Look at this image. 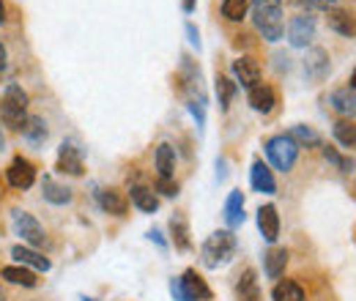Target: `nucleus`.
I'll return each instance as SVG.
<instances>
[{"label": "nucleus", "instance_id": "nucleus-8", "mask_svg": "<svg viewBox=\"0 0 356 301\" xmlns=\"http://www.w3.org/2000/svg\"><path fill=\"white\" fill-rule=\"evenodd\" d=\"M6 178H8V184H11L14 189H31L33 181H36V165H33L31 159H25V156H17V159L8 165Z\"/></svg>", "mask_w": 356, "mask_h": 301}, {"label": "nucleus", "instance_id": "nucleus-27", "mask_svg": "<svg viewBox=\"0 0 356 301\" xmlns=\"http://www.w3.org/2000/svg\"><path fill=\"white\" fill-rule=\"evenodd\" d=\"M271 301H305V291H302L299 282H293V279H282V282L274 285Z\"/></svg>", "mask_w": 356, "mask_h": 301}, {"label": "nucleus", "instance_id": "nucleus-29", "mask_svg": "<svg viewBox=\"0 0 356 301\" xmlns=\"http://www.w3.org/2000/svg\"><path fill=\"white\" fill-rule=\"evenodd\" d=\"M288 137H291L299 148H315V145H321V134L312 131L310 127H293V129L288 131Z\"/></svg>", "mask_w": 356, "mask_h": 301}, {"label": "nucleus", "instance_id": "nucleus-33", "mask_svg": "<svg viewBox=\"0 0 356 301\" xmlns=\"http://www.w3.org/2000/svg\"><path fill=\"white\" fill-rule=\"evenodd\" d=\"M236 90H238V86L230 83L225 74L217 77V96H220V107H222V110H227V104H230V99L236 96Z\"/></svg>", "mask_w": 356, "mask_h": 301}, {"label": "nucleus", "instance_id": "nucleus-5", "mask_svg": "<svg viewBox=\"0 0 356 301\" xmlns=\"http://www.w3.org/2000/svg\"><path fill=\"white\" fill-rule=\"evenodd\" d=\"M266 156L268 162L274 165V170L288 172L293 170L296 159H299V145L288 137V134H277L266 143Z\"/></svg>", "mask_w": 356, "mask_h": 301}, {"label": "nucleus", "instance_id": "nucleus-20", "mask_svg": "<svg viewBox=\"0 0 356 301\" xmlns=\"http://www.w3.org/2000/svg\"><path fill=\"white\" fill-rule=\"evenodd\" d=\"M225 222H227V227L244 225V195H241V189H233L227 195V200H225Z\"/></svg>", "mask_w": 356, "mask_h": 301}, {"label": "nucleus", "instance_id": "nucleus-30", "mask_svg": "<svg viewBox=\"0 0 356 301\" xmlns=\"http://www.w3.org/2000/svg\"><path fill=\"white\" fill-rule=\"evenodd\" d=\"M332 134H334V140L343 148H356V124H351V121H337Z\"/></svg>", "mask_w": 356, "mask_h": 301}, {"label": "nucleus", "instance_id": "nucleus-23", "mask_svg": "<svg viewBox=\"0 0 356 301\" xmlns=\"http://www.w3.org/2000/svg\"><path fill=\"white\" fill-rule=\"evenodd\" d=\"M274 104H277V96H274V90L268 86H255L250 90V107L255 110V113H271L274 110Z\"/></svg>", "mask_w": 356, "mask_h": 301}, {"label": "nucleus", "instance_id": "nucleus-42", "mask_svg": "<svg viewBox=\"0 0 356 301\" xmlns=\"http://www.w3.org/2000/svg\"><path fill=\"white\" fill-rule=\"evenodd\" d=\"M6 22V6H3V0H0V25Z\"/></svg>", "mask_w": 356, "mask_h": 301}, {"label": "nucleus", "instance_id": "nucleus-2", "mask_svg": "<svg viewBox=\"0 0 356 301\" xmlns=\"http://www.w3.org/2000/svg\"><path fill=\"white\" fill-rule=\"evenodd\" d=\"M236 255V236L230 230H217L211 233L203 247H200V260L206 268H220V266H227Z\"/></svg>", "mask_w": 356, "mask_h": 301}, {"label": "nucleus", "instance_id": "nucleus-6", "mask_svg": "<svg viewBox=\"0 0 356 301\" xmlns=\"http://www.w3.org/2000/svg\"><path fill=\"white\" fill-rule=\"evenodd\" d=\"M11 227H14V233L22 238V241H28L31 247H42L44 244V227L39 225V219L33 214H28V211H22V209H14L11 211Z\"/></svg>", "mask_w": 356, "mask_h": 301}, {"label": "nucleus", "instance_id": "nucleus-41", "mask_svg": "<svg viewBox=\"0 0 356 301\" xmlns=\"http://www.w3.org/2000/svg\"><path fill=\"white\" fill-rule=\"evenodd\" d=\"M181 6H184V11H186V14H192V11H195V0H181Z\"/></svg>", "mask_w": 356, "mask_h": 301}, {"label": "nucleus", "instance_id": "nucleus-3", "mask_svg": "<svg viewBox=\"0 0 356 301\" xmlns=\"http://www.w3.org/2000/svg\"><path fill=\"white\" fill-rule=\"evenodd\" d=\"M25 110H28V93L17 83H11V86L6 88V93H3V101H0V121L8 129L22 131L25 124H28V118H31Z\"/></svg>", "mask_w": 356, "mask_h": 301}, {"label": "nucleus", "instance_id": "nucleus-14", "mask_svg": "<svg viewBox=\"0 0 356 301\" xmlns=\"http://www.w3.org/2000/svg\"><path fill=\"white\" fill-rule=\"evenodd\" d=\"M250 184H252V189H255V192H261V195H274V192H277L274 175H271V170H268V165H264L261 159H258V162H252Z\"/></svg>", "mask_w": 356, "mask_h": 301}, {"label": "nucleus", "instance_id": "nucleus-19", "mask_svg": "<svg viewBox=\"0 0 356 301\" xmlns=\"http://www.w3.org/2000/svg\"><path fill=\"white\" fill-rule=\"evenodd\" d=\"M285 266H288V250L282 247H271L264 255V271L268 279H280L285 274Z\"/></svg>", "mask_w": 356, "mask_h": 301}, {"label": "nucleus", "instance_id": "nucleus-31", "mask_svg": "<svg viewBox=\"0 0 356 301\" xmlns=\"http://www.w3.org/2000/svg\"><path fill=\"white\" fill-rule=\"evenodd\" d=\"M250 8V0H225L222 3V17L227 22H241L244 14Z\"/></svg>", "mask_w": 356, "mask_h": 301}, {"label": "nucleus", "instance_id": "nucleus-21", "mask_svg": "<svg viewBox=\"0 0 356 301\" xmlns=\"http://www.w3.org/2000/svg\"><path fill=\"white\" fill-rule=\"evenodd\" d=\"M154 162H156L159 178H173V170H176V148L170 143H159Z\"/></svg>", "mask_w": 356, "mask_h": 301}, {"label": "nucleus", "instance_id": "nucleus-15", "mask_svg": "<svg viewBox=\"0 0 356 301\" xmlns=\"http://www.w3.org/2000/svg\"><path fill=\"white\" fill-rule=\"evenodd\" d=\"M11 258H17L19 266H28V268H36V271H49V268H52V263H49L42 252H36L33 247H22V244H17V247L11 250Z\"/></svg>", "mask_w": 356, "mask_h": 301}, {"label": "nucleus", "instance_id": "nucleus-4", "mask_svg": "<svg viewBox=\"0 0 356 301\" xmlns=\"http://www.w3.org/2000/svg\"><path fill=\"white\" fill-rule=\"evenodd\" d=\"M170 293L176 301H211V288L195 268H186L170 282Z\"/></svg>", "mask_w": 356, "mask_h": 301}, {"label": "nucleus", "instance_id": "nucleus-17", "mask_svg": "<svg viewBox=\"0 0 356 301\" xmlns=\"http://www.w3.org/2000/svg\"><path fill=\"white\" fill-rule=\"evenodd\" d=\"M99 206L113 216H124L129 211V200H127L118 189H102V192H99Z\"/></svg>", "mask_w": 356, "mask_h": 301}, {"label": "nucleus", "instance_id": "nucleus-39", "mask_svg": "<svg viewBox=\"0 0 356 301\" xmlns=\"http://www.w3.org/2000/svg\"><path fill=\"white\" fill-rule=\"evenodd\" d=\"M148 238H151V241H154V244H159V247H162V250H165V247H168V241H165V238H162V233H159V230H151V233H148Z\"/></svg>", "mask_w": 356, "mask_h": 301}, {"label": "nucleus", "instance_id": "nucleus-10", "mask_svg": "<svg viewBox=\"0 0 356 301\" xmlns=\"http://www.w3.org/2000/svg\"><path fill=\"white\" fill-rule=\"evenodd\" d=\"M233 74H236V83H241V88H247V90L261 86V66H258V60L250 58V55L233 60Z\"/></svg>", "mask_w": 356, "mask_h": 301}, {"label": "nucleus", "instance_id": "nucleus-38", "mask_svg": "<svg viewBox=\"0 0 356 301\" xmlns=\"http://www.w3.org/2000/svg\"><path fill=\"white\" fill-rule=\"evenodd\" d=\"M225 175H227V162H225V159H217V181H220V184L225 181Z\"/></svg>", "mask_w": 356, "mask_h": 301}, {"label": "nucleus", "instance_id": "nucleus-34", "mask_svg": "<svg viewBox=\"0 0 356 301\" xmlns=\"http://www.w3.org/2000/svg\"><path fill=\"white\" fill-rule=\"evenodd\" d=\"M186 101H189V113L197 121V129H203L206 127V93L203 96H189Z\"/></svg>", "mask_w": 356, "mask_h": 301}, {"label": "nucleus", "instance_id": "nucleus-35", "mask_svg": "<svg viewBox=\"0 0 356 301\" xmlns=\"http://www.w3.org/2000/svg\"><path fill=\"white\" fill-rule=\"evenodd\" d=\"M156 192H162L165 197H176L178 184L173 181V178H159V181H156Z\"/></svg>", "mask_w": 356, "mask_h": 301}, {"label": "nucleus", "instance_id": "nucleus-16", "mask_svg": "<svg viewBox=\"0 0 356 301\" xmlns=\"http://www.w3.org/2000/svg\"><path fill=\"white\" fill-rule=\"evenodd\" d=\"M332 110H337L343 118H356V90L354 88H340L329 96Z\"/></svg>", "mask_w": 356, "mask_h": 301}, {"label": "nucleus", "instance_id": "nucleus-40", "mask_svg": "<svg viewBox=\"0 0 356 301\" xmlns=\"http://www.w3.org/2000/svg\"><path fill=\"white\" fill-rule=\"evenodd\" d=\"M6 60H8V55H6V47L0 44V72H6Z\"/></svg>", "mask_w": 356, "mask_h": 301}, {"label": "nucleus", "instance_id": "nucleus-36", "mask_svg": "<svg viewBox=\"0 0 356 301\" xmlns=\"http://www.w3.org/2000/svg\"><path fill=\"white\" fill-rule=\"evenodd\" d=\"M186 36H189L192 47H197V49H200V33H197V28H195L192 22H186Z\"/></svg>", "mask_w": 356, "mask_h": 301}, {"label": "nucleus", "instance_id": "nucleus-22", "mask_svg": "<svg viewBox=\"0 0 356 301\" xmlns=\"http://www.w3.org/2000/svg\"><path fill=\"white\" fill-rule=\"evenodd\" d=\"M129 200H132V203L140 209V211H143V214H154V211L159 209V197H156V195H154L148 186H140V184L129 189Z\"/></svg>", "mask_w": 356, "mask_h": 301}, {"label": "nucleus", "instance_id": "nucleus-37", "mask_svg": "<svg viewBox=\"0 0 356 301\" xmlns=\"http://www.w3.org/2000/svg\"><path fill=\"white\" fill-rule=\"evenodd\" d=\"M302 3H305V6H310V8H326V11H329L337 0H302Z\"/></svg>", "mask_w": 356, "mask_h": 301}, {"label": "nucleus", "instance_id": "nucleus-13", "mask_svg": "<svg viewBox=\"0 0 356 301\" xmlns=\"http://www.w3.org/2000/svg\"><path fill=\"white\" fill-rule=\"evenodd\" d=\"M326 22H329V28H332L334 33H340V36H348V39H354V36H356V17L351 14V11H343V8H329Z\"/></svg>", "mask_w": 356, "mask_h": 301}, {"label": "nucleus", "instance_id": "nucleus-26", "mask_svg": "<svg viewBox=\"0 0 356 301\" xmlns=\"http://www.w3.org/2000/svg\"><path fill=\"white\" fill-rule=\"evenodd\" d=\"M170 233H173V244H176L178 252H189V250H192V241H189V227H186V219H184V214L170 216Z\"/></svg>", "mask_w": 356, "mask_h": 301}, {"label": "nucleus", "instance_id": "nucleus-32", "mask_svg": "<svg viewBox=\"0 0 356 301\" xmlns=\"http://www.w3.org/2000/svg\"><path fill=\"white\" fill-rule=\"evenodd\" d=\"M323 159H326V162H332L337 170H343V172H351L356 168L354 159L340 156V154H337V148H332V145H323Z\"/></svg>", "mask_w": 356, "mask_h": 301}, {"label": "nucleus", "instance_id": "nucleus-12", "mask_svg": "<svg viewBox=\"0 0 356 301\" xmlns=\"http://www.w3.org/2000/svg\"><path fill=\"white\" fill-rule=\"evenodd\" d=\"M258 227H261V236L266 238L268 244H274L280 238V214H277V206H261L258 209Z\"/></svg>", "mask_w": 356, "mask_h": 301}, {"label": "nucleus", "instance_id": "nucleus-25", "mask_svg": "<svg viewBox=\"0 0 356 301\" xmlns=\"http://www.w3.org/2000/svg\"><path fill=\"white\" fill-rule=\"evenodd\" d=\"M42 195H44L47 203H52V206H66V203H72V189L55 184L52 178H44V181H42Z\"/></svg>", "mask_w": 356, "mask_h": 301}, {"label": "nucleus", "instance_id": "nucleus-28", "mask_svg": "<svg viewBox=\"0 0 356 301\" xmlns=\"http://www.w3.org/2000/svg\"><path fill=\"white\" fill-rule=\"evenodd\" d=\"M22 134H25V140L28 143H33V145H42L47 140V124H44V118H39V115H31L28 118V124H25V129H22Z\"/></svg>", "mask_w": 356, "mask_h": 301}, {"label": "nucleus", "instance_id": "nucleus-43", "mask_svg": "<svg viewBox=\"0 0 356 301\" xmlns=\"http://www.w3.org/2000/svg\"><path fill=\"white\" fill-rule=\"evenodd\" d=\"M6 148V137H3V131H0V151Z\"/></svg>", "mask_w": 356, "mask_h": 301}, {"label": "nucleus", "instance_id": "nucleus-18", "mask_svg": "<svg viewBox=\"0 0 356 301\" xmlns=\"http://www.w3.org/2000/svg\"><path fill=\"white\" fill-rule=\"evenodd\" d=\"M236 299L238 301H261V285L252 268H247L236 282Z\"/></svg>", "mask_w": 356, "mask_h": 301}, {"label": "nucleus", "instance_id": "nucleus-7", "mask_svg": "<svg viewBox=\"0 0 356 301\" xmlns=\"http://www.w3.org/2000/svg\"><path fill=\"white\" fill-rule=\"evenodd\" d=\"M332 72V60H329V52L321 49V47H312L305 58V77L310 83H323Z\"/></svg>", "mask_w": 356, "mask_h": 301}, {"label": "nucleus", "instance_id": "nucleus-1", "mask_svg": "<svg viewBox=\"0 0 356 301\" xmlns=\"http://www.w3.org/2000/svg\"><path fill=\"white\" fill-rule=\"evenodd\" d=\"M252 8V19L255 28L261 31V36L266 42H280L285 33V22H282V3L280 0H250Z\"/></svg>", "mask_w": 356, "mask_h": 301}, {"label": "nucleus", "instance_id": "nucleus-46", "mask_svg": "<svg viewBox=\"0 0 356 301\" xmlns=\"http://www.w3.org/2000/svg\"><path fill=\"white\" fill-rule=\"evenodd\" d=\"M80 301H96V299H90V296H80Z\"/></svg>", "mask_w": 356, "mask_h": 301}, {"label": "nucleus", "instance_id": "nucleus-24", "mask_svg": "<svg viewBox=\"0 0 356 301\" xmlns=\"http://www.w3.org/2000/svg\"><path fill=\"white\" fill-rule=\"evenodd\" d=\"M0 277L11 285H22V288H36V274L28 266H6L0 271Z\"/></svg>", "mask_w": 356, "mask_h": 301}, {"label": "nucleus", "instance_id": "nucleus-9", "mask_svg": "<svg viewBox=\"0 0 356 301\" xmlns=\"http://www.w3.org/2000/svg\"><path fill=\"white\" fill-rule=\"evenodd\" d=\"M312 39H315V17H310V14L293 17L291 25H288V42H291V47L302 49V47H307Z\"/></svg>", "mask_w": 356, "mask_h": 301}, {"label": "nucleus", "instance_id": "nucleus-45", "mask_svg": "<svg viewBox=\"0 0 356 301\" xmlns=\"http://www.w3.org/2000/svg\"><path fill=\"white\" fill-rule=\"evenodd\" d=\"M0 301H6V291L3 288H0Z\"/></svg>", "mask_w": 356, "mask_h": 301}, {"label": "nucleus", "instance_id": "nucleus-44", "mask_svg": "<svg viewBox=\"0 0 356 301\" xmlns=\"http://www.w3.org/2000/svg\"><path fill=\"white\" fill-rule=\"evenodd\" d=\"M351 88L356 90V69H354V74H351Z\"/></svg>", "mask_w": 356, "mask_h": 301}, {"label": "nucleus", "instance_id": "nucleus-11", "mask_svg": "<svg viewBox=\"0 0 356 301\" xmlns=\"http://www.w3.org/2000/svg\"><path fill=\"white\" fill-rule=\"evenodd\" d=\"M58 170L66 172V175H83L86 172V162H83V154L74 143H63L58 148Z\"/></svg>", "mask_w": 356, "mask_h": 301}]
</instances>
